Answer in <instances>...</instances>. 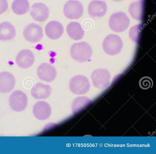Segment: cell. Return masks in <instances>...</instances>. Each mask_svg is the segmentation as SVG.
<instances>
[{
    "instance_id": "cell-1",
    "label": "cell",
    "mask_w": 156,
    "mask_h": 154,
    "mask_svg": "<svg viewBox=\"0 0 156 154\" xmlns=\"http://www.w3.org/2000/svg\"><path fill=\"white\" fill-rule=\"evenodd\" d=\"M93 51L87 42L82 41L73 44L70 48V54L74 60L80 63L88 61L91 57Z\"/></svg>"
},
{
    "instance_id": "cell-12",
    "label": "cell",
    "mask_w": 156,
    "mask_h": 154,
    "mask_svg": "<svg viewBox=\"0 0 156 154\" xmlns=\"http://www.w3.org/2000/svg\"><path fill=\"white\" fill-rule=\"evenodd\" d=\"M33 113L34 117L39 120L48 119L51 114V108L49 104L44 101L37 102L33 106Z\"/></svg>"
},
{
    "instance_id": "cell-11",
    "label": "cell",
    "mask_w": 156,
    "mask_h": 154,
    "mask_svg": "<svg viewBox=\"0 0 156 154\" xmlns=\"http://www.w3.org/2000/svg\"><path fill=\"white\" fill-rule=\"evenodd\" d=\"M30 12L31 17L35 20L43 22L47 19L49 16V9L44 4L36 3L31 6Z\"/></svg>"
},
{
    "instance_id": "cell-17",
    "label": "cell",
    "mask_w": 156,
    "mask_h": 154,
    "mask_svg": "<svg viewBox=\"0 0 156 154\" xmlns=\"http://www.w3.org/2000/svg\"><path fill=\"white\" fill-rule=\"evenodd\" d=\"M145 6V0H138L130 4L128 12L132 18L138 20L143 19Z\"/></svg>"
},
{
    "instance_id": "cell-14",
    "label": "cell",
    "mask_w": 156,
    "mask_h": 154,
    "mask_svg": "<svg viewBox=\"0 0 156 154\" xmlns=\"http://www.w3.org/2000/svg\"><path fill=\"white\" fill-rule=\"evenodd\" d=\"M107 9L106 2L102 1L93 0L89 4L88 12L92 17H102L106 14Z\"/></svg>"
},
{
    "instance_id": "cell-18",
    "label": "cell",
    "mask_w": 156,
    "mask_h": 154,
    "mask_svg": "<svg viewBox=\"0 0 156 154\" xmlns=\"http://www.w3.org/2000/svg\"><path fill=\"white\" fill-rule=\"evenodd\" d=\"M16 34L15 28L10 22L4 21L0 23V40H11L15 37Z\"/></svg>"
},
{
    "instance_id": "cell-4",
    "label": "cell",
    "mask_w": 156,
    "mask_h": 154,
    "mask_svg": "<svg viewBox=\"0 0 156 154\" xmlns=\"http://www.w3.org/2000/svg\"><path fill=\"white\" fill-rule=\"evenodd\" d=\"M90 83L87 78L85 76L78 75L72 77L69 83L71 91L77 95L84 94L89 90Z\"/></svg>"
},
{
    "instance_id": "cell-19",
    "label": "cell",
    "mask_w": 156,
    "mask_h": 154,
    "mask_svg": "<svg viewBox=\"0 0 156 154\" xmlns=\"http://www.w3.org/2000/svg\"><path fill=\"white\" fill-rule=\"evenodd\" d=\"M69 36L74 40L82 39L84 36V31L80 24L76 22H72L69 23L66 28Z\"/></svg>"
},
{
    "instance_id": "cell-25",
    "label": "cell",
    "mask_w": 156,
    "mask_h": 154,
    "mask_svg": "<svg viewBox=\"0 0 156 154\" xmlns=\"http://www.w3.org/2000/svg\"><path fill=\"white\" fill-rule=\"evenodd\" d=\"M113 0L115 1H121L122 0Z\"/></svg>"
},
{
    "instance_id": "cell-3",
    "label": "cell",
    "mask_w": 156,
    "mask_h": 154,
    "mask_svg": "<svg viewBox=\"0 0 156 154\" xmlns=\"http://www.w3.org/2000/svg\"><path fill=\"white\" fill-rule=\"evenodd\" d=\"M123 45V42L121 38L115 34H110L107 36L102 43L104 51L110 55H114L119 54Z\"/></svg>"
},
{
    "instance_id": "cell-5",
    "label": "cell",
    "mask_w": 156,
    "mask_h": 154,
    "mask_svg": "<svg viewBox=\"0 0 156 154\" xmlns=\"http://www.w3.org/2000/svg\"><path fill=\"white\" fill-rule=\"evenodd\" d=\"M28 103L26 94L20 90H16L11 94L9 98V104L11 109L17 112L24 110Z\"/></svg>"
},
{
    "instance_id": "cell-9",
    "label": "cell",
    "mask_w": 156,
    "mask_h": 154,
    "mask_svg": "<svg viewBox=\"0 0 156 154\" xmlns=\"http://www.w3.org/2000/svg\"><path fill=\"white\" fill-rule=\"evenodd\" d=\"M37 73L41 80L48 82L53 81L57 74L55 68L47 63H42L39 65L37 70Z\"/></svg>"
},
{
    "instance_id": "cell-6",
    "label": "cell",
    "mask_w": 156,
    "mask_h": 154,
    "mask_svg": "<svg viewBox=\"0 0 156 154\" xmlns=\"http://www.w3.org/2000/svg\"><path fill=\"white\" fill-rule=\"evenodd\" d=\"M65 16L71 19H78L82 16L83 7L82 3L76 0H69L65 4L63 9Z\"/></svg>"
},
{
    "instance_id": "cell-24",
    "label": "cell",
    "mask_w": 156,
    "mask_h": 154,
    "mask_svg": "<svg viewBox=\"0 0 156 154\" xmlns=\"http://www.w3.org/2000/svg\"><path fill=\"white\" fill-rule=\"evenodd\" d=\"M8 6V4L7 0H0V15L6 11Z\"/></svg>"
},
{
    "instance_id": "cell-2",
    "label": "cell",
    "mask_w": 156,
    "mask_h": 154,
    "mask_svg": "<svg viewBox=\"0 0 156 154\" xmlns=\"http://www.w3.org/2000/svg\"><path fill=\"white\" fill-rule=\"evenodd\" d=\"M130 23L129 18L123 12H115L112 14L109 20V26L113 31L120 33L126 30Z\"/></svg>"
},
{
    "instance_id": "cell-15",
    "label": "cell",
    "mask_w": 156,
    "mask_h": 154,
    "mask_svg": "<svg viewBox=\"0 0 156 154\" xmlns=\"http://www.w3.org/2000/svg\"><path fill=\"white\" fill-rule=\"evenodd\" d=\"M45 31L48 38L52 40H56L62 36L63 33L64 29L60 23L56 21H52L46 25Z\"/></svg>"
},
{
    "instance_id": "cell-8",
    "label": "cell",
    "mask_w": 156,
    "mask_h": 154,
    "mask_svg": "<svg viewBox=\"0 0 156 154\" xmlns=\"http://www.w3.org/2000/svg\"><path fill=\"white\" fill-rule=\"evenodd\" d=\"M111 75L106 68H99L94 70L91 74L90 79L94 86L102 88L109 83Z\"/></svg>"
},
{
    "instance_id": "cell-7",
    "label": "cell",
    "mask_w": 156,
    "mask_h": 154,
    "mask_svg": "<svg viewBox=\"0 0 156 154\" xmlns=\"http://www.w3.org/2000/svg\"><path fill=\"white\" fill-rule=\"evenodd\" d=\"M23 35L27 41L31 43H36L40 41L43 38V29L38 24L30 23L24 28Z\"/></svg>"
},
{
    "instance_id": "cell-21",
    "label": "cell",
    "mask_w": 156,
    "mask_h": 154,
    "mask_svg": "<svg viewBox=\"0 0 156 154\" xmlns=\"http://www.w3.org/2000/svg\"><path fill=\"white\" fill-rule=\"evenodd\" d=\"M143 29V26L141 24H138L132 27L129 31L130 39L135 43L138 44Z\"/></svg>"
},
{
    "instance_id": "cell-10",
    "label": "cell",
    "mask_w": 156,
    "mask_h": 154,
    "mask_svg": "<svg viewBox=\"0 0 156 154\" xmlns=\"http://www.w3.org/2000/svg\"><path fill=\"white\" fill-rule=\"evenodd\" d=\"M35 57L33 52L28 49L20 51L16 58L17 65L20 68L26 69L30 67L34 63Z\"/></svg>"
},
{
    "instance_id": "cell-16",
    "label": "cell",
    "mask_w": 156,
    "mask_h": 154,
    "mask_svg": "<svg viewBox=\"0 0 156 154\" xmlns=\"http://www.w3.org/2000/svg\"><path fill=\"white\" fill-rule=\"evenodd\" d=\"M51 91L52 89L49 85L38 82L32 88L31 94L36 99H45L50 96Z\"/></svg>"
},
{
    "instance_id": "cell-22",
    "label": "cell",
    "mask_w": 156,
    "mask_h": 154,
    "mask_svg": "<svg viewBox=\"0 0 156 154\" xmlns=\"http://www.w3.org/2000/svg\"><path fill=\"white\" fill-rule=\"evenodd\" d=\"M85 96H79L75 98L72 105V110L73 114H75L80 112L84 107V99Z\"/></svg>"
},
{
    "instance_id": "cell-13",
    "label": "cell",
    "mask_w": 156,
    "mask_h": 154,
    "mask_svg": "<svg viewBox=\"0 0 156 154\" xmlns=\"http://www.w3.org/2000/svg\"><path fill=\"white\" fill-rule=\"evenodd\" d=\"M15 83V78L11 73L6 71L0 72V93L11 92L14 89Z\"/></svg>"
},
{
    "instance_id": "cell-23",
    "label": "cell",
    "mask_w": 156,
    "mask_h": 154,
    "mask_svg": "<svg viewBox=\"0 0 156 154\" xmlns=\"http://www.w3.org/2000/svg\"><path fill=\"white\" fill-rule=\"evenodd\" d=\"M139 84L141 88L147 89L152 87L153 82L151 78L148 76H144L140 79Z\"/></svg>"
},
{
    "instance_id": "cell-20",
    "label": "cell",
    "mask_w": 156,
    "mask_h": 154,
    "mask_svg": "<svg viewBox=\"0 0 156 154\" xmlns=\"http://www.w3.org/2000/svg\"><path fill=\"white\" fill-rule=\"evenodd\" d=\"M11 7L15 13L21 15L26 14L29 11L30 4L28 0H14Z\"/></svg>"
}]
</instances>
